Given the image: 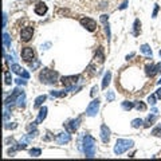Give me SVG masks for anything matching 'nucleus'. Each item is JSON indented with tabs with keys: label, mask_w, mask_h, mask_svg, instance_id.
<instances>
[{
	"label": "nucleus",
	"mask_w": 161,
	"mask_h": 161,
	"mask_svg": "<svg viewBox=\"0 0 161 161\" xmlns=\"http://www.w3.org/2000/svg\"><path fill=\"white\" fill-rule=\"evenodd\" d=\"M83 152H85V156L89 158H93L95 156L97 152V141L94 137L86 134L83 136Z\"/></svg>",
	"instance_id": "nucleus-1"
},
{
	"label": "nucleus",
	"mask_w": 161,
	"mask_h": 161,
	"mask_svg": "<svg viewBox=\"0 0 161 161\" xmlns=\"http://www.w3.org/2000/svg\"><path fill=\"white\" fill-rule=\"evenodd\" d=\"M39 79L40 82L44 83V85H53V83L56 82L58 79V73L53 70H48V69H43L39 74Z\"/></svg>",
	"instance_id": "nucleus-2"
},
{
	"label": "nucleus",
	"mask_w": 161,
	"mask_h": 161,
	"mask_svg": "<svg viewBox=\"0 0 161 161\" xmlns=\"http://www.w3.org/2000/svg\"><path fill=\"white\" fill-rule=\"evenodd\" d=\"M133 145H134V142H133L132 140H123V138H120V140H117V142H116L114 153L116 155H122V153H125L128 149L133 148Z\"/></svg>",
	"instance_id": "nucleus-3"
},
{
	"label": "nucleus",
	"mask_w": 161,
	"mask_h": 161,
	"mask_svg": "<svg viewBox=\"0 0 161 161\" xmlns=\"http://www.w3.org/2000/svg\"><path fill=\"white\" fill-rule=\"evenodd\" d=\"M81 75H69V77H62L61 82L63 83V86L67 87V91L70 90H75V85L78 83Z\"/></svg>",
	"instance_id": "nucleus-4"
},
{
	"label": "nucleus",
	"mask_w": 161,
	"mask_h": 161,
	"mask_svg": "<svg viewBox=\"0 0 161 161\" xmlns=\"http://www.w3.org/2000/svg\"><path fill=\"white\" fill-rule=\"evenodd\" d=\"M98 110H100V100L97 98V100L91 101V102L89 103L87 109H86V116H89V117H94V116H97Z\"/></svg>",
	"instance_id": "nucleus-5"
},
{
	"label": "nucleus",
	"mask_w": 161,
	"mask_h": 161,
	"mask_svg": "<svg viewBox=\"0 0 161 161\" xmlns=\"http://www.w3.org/2000/svg\"><path fill=\"white\" fill-rule=\"evenodd\" d=\"M81 24H82V26L90 32H94L97 30L95 20H93V19H90V18H82L81 19Z\"/></svg>",
	"instance_id": "nucleus-6"
},
{
	"label": "nucleus",
	"mask_w": 161,
	"mask_h": 161,
	"mask_svg": "<svg viewBox=\"0 0 161 161\" xmlns=\"http://www.w3.org/2000/svg\"><path fill=\"white\" fill-rule=\"evenodd\" d=\"M79 122H81V117L74 118V120H70V121H67V122L64 123V128L67 129L69 133H74L77 129H78Z\"/></svg>",
	"instance_id": "nucleus-7"
},
{
	"label": "nucleus",
	"mask_w": 161,
	"mask_h": 161,
	"mask_svg": "<svg viewBox=\"0 0 161 161\" xmlns=\"http://www.w3.org/2000/svg\"><path fill=\"white\" fill-rule=\"evenodd\" d=\"M11 71L12 73H15V74H18L19 77H23L24 79H28L30 78V74L27 73L26 70H24L23 67H20L19 64H16V63H12L11 64Z\"/></svg>",
	"instance_id": "nucleus-8"
},
{
	"label": "nucleus",
	"mask_w": 161,
	"mask_h": 161,
	"mask_svg": "<svg viewBox=\"0 0 161 161\" xmlns=\"http://www.w3.org/2000/svg\"><path fill=\"white\" fill-rule=\"evenodd\" d=\"M34 35V28L32 27H24L20 32V39L22 42H30Z\"/></svg>",
	"instance_id": "nucleus-9"
},
{
	"label": "nucleus",
	"mask_w": 161,
	"mask_h": 161,
	"mask_svg": "<svg viewBox=\"0 0 161 161\" xmlns=\"http://www.w3.org/2000/svg\"><path fill=\"white\" fill-rule=\"evenodd\" d=\"M34 11H35L36 15H39V16H43V15L47 14V11H48V7H47L46 4L43 3V1H39V3L35 4V7H34Z\"/></svg>",
	"instance_id": "nucleus-10"
},
{
	"label": "nucleus",
	"mask_w": 161,
	"mask_h": 161,
	"mask_svg": "<svg viewBox=\"0 0 161 161\" xmlns=\"http://www.w3.org/2000/svg\"><path fill=\"white\" fill-rule=\"evenodd\" d=\"M145 70H147V74L149 77H155L157 73H161V63L160 64H147V67H145Z\"/></svg>",
	"instance_id": "nucleus-11"
},
{
	"label": "nucleus",
	"mask_w": 161,
	"mask_h": 161,
	"mask_svg": "<svg viewBox=\"0 0 161 161\" xmlns=\"http://www.w3.org/2000/svg\"><path fill=\"white\" fill-rule=\"evenodd\" d=\"M34 56H35V53H34V50L31 47H24L22 50V58L26 62H30L31 59H34Z\"/></svg>",
	"instance_id": "nucleus-12"
},
{
	"label": "nucleus",
	"mask_w": 161,
	"mask_h": 161,
	"mask_svg": "<svg viewBox=\"0 0 161 161\" xmlns=\"http://www.w3.org/2000/svg\"><path fill=\"white\" fill-rule=\"evenodd\" d=\"M101 138H102L103 144H108L109 140H110V129H109L105 123L101 125Z\"/></svg>",
	"instance_id": "nucleus-13"
},
{
	"label": "nucleus",
	"mask_w": 161,
	"mask_h": 161,
	"mask_svg": "<svg viewBox=\"0 0 161 161\" xmlns=\"http://www.w3.org/2000/svg\"><path fill=\"white\" fill-rule=\"evenodd\" d=\"M56 142L59 144V145H63V144H67L71 141V136L70 133H59L58 136H56Z\"/></svg>",
	"instance_id": "nucleus-14"
},
{
	"label": "nucleus",
	"mask_w": 161,
	"mask_h": 161,
	"mask_svg": "<svg viewBox=\"0 0 161 161\" xmlns=\"http://www.w3.org/2000/svg\"><path fill=\"white\" fill-rule=\"evenodd\" d=\"M46 117H47V108H46V106H43V108L40 109V111H39L38 118H36L35 123H42L44 120H46Z\"/></svg>",
	"instance_id": "nucleus-15"
},
{
	"label": "nucleus",
	"mask_w": 161,
	"mask_h": 161,
	"mask_svg": "<svg viewBox=\"0 0 161 161\" xmlns=\"http://www.w3.org/2000/svg\"><path fill=\"white\" fill-rule=\"evenodd\" d=\"M16 105H18L19 108H24V105H26V94L24 93H20L18 95V98H16Z\"/></svg>",
	"instance_id": "nucleus-16"
},
{
	"label": "nucleus",
	"mask_w": 161,
	"mask_h": 161,
	"mask_svg": "<svg viewBox=\"0 0 161 161\" xmlns=\"http://www.w3.org/2000/svg\"><path fill=\"white\" fill-rule=\"evenodd\" d=\"M140 50L142 54H145L147 56H150V58H152V48H150L148 44H142V46L140 47Z\"/></svg>",
	"instance_id": "nucleus-17"
},
{
	"label": "nucleus",
	"mask_w": 161,
	"mask_h": 161,
	"mask_svg": "<svg viewBox=\"0 0 161 161\" xmlns=\"http://www.w3.org/2000/svg\"><path fill=\"white\" fill-rule=\"evenodd\" d=\"M46 98H47V97L44 95V94H43V95H39L38 98H36V100H35V103H34V108H35V109L40 108V106L43 105V102H44V101H46Z\"/></svg>",
	"instance_id": "nucleus-18"
},
{
	"label": "nucleus",
	"mask_w": 161,
	"mask_h": 161,
	"mask_svg": "<svg viewBox=\"0 0 161 161\" xmlns=\"http://www.w3.org/2000/svg\"><path fill=\"white\" fill-rule=\"evenodd\" d=\"M156 120H157V114L155 113V114H152V116H148V118H147L145 121H144V123H145V126L148 128V126L153 125V122H155Z\"/></svg>",
	"instance_id": "nucleus-19"
},
{
	"label": "nucleus",
	"mask_w": 161,
	"mask_h": 161,
	"mask_svg": "<svg viewBox=\"0 0 161 161\" xmlns=\"http://www.w3.org/2000/svg\"><path fill=\"white\" fill-rule=\"evenodd\" d=\"M110 79H111V73H110V71H108V73L105 74V77H103V81H102V89H106V87H108V85L110 83Z\"/></svg>",
	"instance_id": "nucleus-20"
},
{
	"label": "nucleus",
	"mask_w": 161,
	"mask_h": 161,
	"mask_svg": "<svg viewBox=\"0 0 161 161\" xmlns=\"http://www.w3.org/2000/svg\"><path fill=\"white\" fill-rule=\"evenodd\" d=\"M66 90H53L50 91L51 97H58V98H62V97H66Z\"/></svg>",
	"instance_id": "nucleus-21"
},
{
	"label": "nucleus",
	"mask_w": 161,
	"mask_h": 161,
	"mask_svg": "<svg viewBox=\"0 0 161 161\" xmlns=\"http://www.w3.org/2000/svg\"><path fill=\"white\" fill-rule=\"evenodd\" d=\"M103 59H105V55H103V50L102 47H100L98 50H97V54H95V61L101 62V63H103Z\"/></svg>",
	"instance_id": "nucleus-22"
},
{
	"label": "nucleus",
	"mask_w": 161,
	"mask_h": 161,
	"mask_svg": "<svg viewBox=\"0 0 161 161\" xmlns=\"http://www.w3.org/2000/svg\"><path fill=\"white\" fill-rule=\"evenodd\" d=\"M140 27H141L140 20H138V19H136V20H134V31H133V35H134V36L140 35V31H141Z\"/></svg>",
	"instance_id": "nucleus-23"
},
{
	"label": "nucleus",
	"mask_w": 161,
	"mask_h": 161,
	"mask_svg": "<svg viewBox=\"0 0 161 161\" xmlns=\"http://www.w3.org/2000/svg\"><path fill=\"white\" fill-rule=\"evenodd\" d=\"M3 42H4V47H6V48L11 47V38H9V35L7 34V32L3 34Z\"/></svg>",
	"instance_id": "nucleus-24"
},
{
	"label": "nucleus",
	"mask_w": 161,
	"mask_h": 161,
	"mask_svg": "<svg viewBox=\"0 0 161 161\" xmlns=\"http://www.w3.org/2000/svg\"><path fill=\"white\" fill-rule=\"evenodd\" d=\"M134 108L137 109V110H141V111L147 110V105H145L144 102H141V101H136V102H134Z\"/></svg>",
	"instance_id": "nucleus-25"
},
{
	"label": "nucleus",
	"mask_w": 161,
	"mask_h": 161,
	"mask_svg": "<svg viewBox=\"0 0 161 161\" xmlns=\"http://www.w3.org/2000/svg\"><path fill=\"white\" fill-rule=\"evenodd\" d=\"M12 82V78H11V73H9L8 70L4 71V83L6 85H11Z\"/></svg>",
	"instance_id": "nucleus-26"
},
{
	"label": "nucleus",
	"mask_w": 161,
	"mask_h": 161,
	"mask_svg": "<svg viewBox=\"0 0 161 161\" xmlns=\"http://www.w3.org/2000/svg\"><path fill=\"white\" fill-rule=\"evenodd\" d=\"M134 108V102H129V101H123L122 102V109L123 110H130Z\"/></svg>",
	"instance_id": "nucleus-27"
},
{
	"label": "nucleus",
	"mask_w": 161,
	"mask_h": 161,
	"mask_svg": "<svg viewBox=\"0 0 161 161\" xmlns=\"http://www.w3.org/2000/svg\"><path fill=\"white\" fill-rule=\"evenodd\" d=\"M30 155H31L32 157H39V156L42 155V150L39 149V148H32V149H30Z\"/></svg>",
	"instance_id": "nucleus-28"
},
{
	"label": "nucleus",
	"mask_w": 161,
	"mask_h": 161,
	"mask_svg": "<svg viewBox=\"0 0 161 161\" xmlns=\"http://www.w3.org/2000/svg\"><path fill=\"white\" fill-rule=\"evenodd\" d=\"M142 123H144V121L141 120V118H136V120H133L132 121V128H141L142 126Z\"/></svg>",
	"instance_id": "nucleus-29"
},
{
	"label": "nucleus",
	"mask_w": 161,
	"mask_h": 161,
	"mask_svg": "<svg viewBox=\"0 0 161 161\" xmlns=\"http://www.w3.org/2000/svg\"><path fill=\"white\" fill-rule=\"evenodd\" d=\"M30 67H31L32 70H36L38 67H40V61H39V59H32V62L30 63Z\"/></svg>",
	"instance_id": "nucleus-30"
},
{
	"label": "nucleus",
	"mask_w": 161,
	"mask_h": 161,
	"mask_svg": "<svg viewBox=\"0 0 161 161\" xmlns=\"http://www.w3.org/2000/svg\"><path fill=\"white\" fill-rule=\"evenodd\" d=\"M114 98H116L114 91H108V93H106V100H108L109 102H113V101H114Z\"/></svg>",
	"instance_id": "nucleus-31"
},
{
	"label": "nucleus",
	"mask_w": 161,
	"mask_h": 161,
	"mask_svg": "<svg viewBox=\"0 0 161 161\" xmlns=\"http://www.w3.org/2000/svg\"><path fill=\"white\" fill-rule=\"evenodd\" d=\"M152 134L153 136H161V125H158L156 129L152 130Z\"/></svg>",
	"instance_id": "nucleus-32"
},
{
	"label": "nucleus",
	"mask_w": 161,
	"mask_h": 161,
	"mask_svg": "<svg viewBox=\"0 0 161 161\" xmlns=\"http://www.w3.org/2000/svg\"><path fill=\"white\" fill-rule=\"evenodd\" d=\"M105 31H106V35H108V43H110V26L105 24Z\"/></svg>",
	"instance_id": "nucleus-33"
},
{
	"label": "nucleus",
	"mask_w": 161,
	"mask_h": 161,
	"mask_svg": "<svg viewBox=\"0 0 161 161\" xmlns=\"http://www.w3.org/2000/svg\"><path fill=\"white\" fill-rule=\"evenodd\" d=\"M156 98H157V95H149L148 97V102L150 103V105H156Z\"/></svg>",
	"instance_id": "nucleus-34"
},
{
	"label": "nucleus",
	"mask_w": 161,
	"mask_h": 161,
	"mask_svg": "<svg viewBox=\"0 0 161 161\" xmlns=\"http://www.w3.org/2000/svg\"><path fill=\"white\" fill-rule=\"evenodd\" d=\"M108 19H109L108 15H102V16H101V23H102V24H108Z\"/></svg>",
	"instance_id": "nucleus-35"
},
{
	"label": "nucleus",
	"mask_w": 161,
	"mask_h": 161,
	"mask_svg": "<svg viewBox=\"0 0 161 161\" xmlns=\"http://www.w3.org/2000/svg\"><path fill=\"white\" fill-rule=\"evenodd\" d=\"M15 81H16V83H18V85H23V86L27 85V82H26V81H23L22 78H18V79H15Z\"/></svg>",
	"instance_id": "nucleus-36"
},
{
	"label": "nucleus",
	"mask_w": 161,
	"mask_h": 161,
	"mask_svg": "<svg viewBox=\"0 0 161 161\" xmlns=\"http://www.w3.org/2000/svg\"><path fill=\"white\" fill-rule=\"evenodd\" d=\"M97 93H98V86H94V87L91 89V93H90V95H91V97H94Z\"/></svg>",
	"instance_id": "nucleus-37"
},
{
	"label": "nucleus",
	"mask_w": 161,
	"mask_h": 161,
	"mask_svg": "<svg viewBox=\"0 0 161 161\" xmlns=\"http://www.w3.org/2000/svg\"><path fill=\"white\" fill-rule=\"evenodd\" d=\"M157 12H158V4H156L155 9H153V14H152V18H156V16H157Z\"/></svg>",
	"instance_id": "nucleus-38"
},
{
	"label": "nucleus",
	"mask_w": 161,
	"mask_h": 161,
	"mask_svg": "<svg viewBox=\"0 0 161 161\" xmlns=\"http://www.w3.org/2000/svg\"><path fill=\"white\" fill-rule=\"evenodd\" d=\"M128 3H129L128 0H125V1H123V3H122V4H121V6H120V9H125L126 7H128Z\"/></svg>",
	"instance_id": "nucleus-39"
},
{
	"label": "nucleus",
	"mask_w": 161,
	"mask_h": 161,
	"mask_svg": "<svg viewBox=\"0 0 161 161\" xmlns=\"http://www.w3.org/2000/svg\"><path fill=\"white\" fill-rule=\"evenodd\" d=\"M8 117H9V111H8V109H6L4 110V121L8 120Z\"/></svg>",
	"instance_id": "nucleus-40"
},
{
	"label": "nucleus",
	"mask_w": 161,
	"mask_h": 161,
	"mask_svg": "<svg viewBox=\"0 0 161 161\" xmlns=\"http://www.w3.org/2000/svg\"><path fill=\"white\" fill-rule=\"evenodd\" d=\"M3 16H4V18H3V28H6V26H7V19H8V18H7V14H4Z\"/></svg>",
	"instance_id": "nucleus-41"
},
{
	"label": "nucleus",
	"mask_w": 161,
	"mask_h": 161,
	"mask_svg": "<svg viewBox=\"0 0 161 161\" xmlns=\"http://www.w3.org/2000/svg\"><path fill=\"white\" fill-rule=\"evenodd\" d=\"M7 129H16L18 128V123H12V125H6Z\"/></svg>",
	"instance_id": "nucleus-42"
},
{
	"label": "nucleus",
	"mask_w": 161,
	"mask_h": 161,
	"mask_svg": "<svg viewBox=\"0 0 161 161\" xmlns=\"http://www.w3.org/2000/svg\"><path fill=\"white\" fill-rule=\"evenodd\" d=\"M156 95H157V98H160V100H161V87L156 91Z\"/></svg>",
	"instance_id": "nucleus-43"
},
{
	"label": "nucleus",
	"mask_w": 161,
	"mask_h": 161,
	"mask_svg": "<svg viewBox=\"0 0 161 161\" xmlns=\"http://www.w3.org/2000/svg\"><path fill=\"white\" fill-rule=\"evenodd\" d=\"M133 56H134V54H130V55L126 56V59H130V58H133Z\"/></svg>",
	"instance_id": "nucleus-44"
},
{
	"label": "nucleus",
	"mask_w": 161,
	"mask_h": 161,
	"mask_svg": "<svg viewBox=\"0 0 161 161\" xmlns=\"http://www.w3.org/2000/svg\"><path fill=\"white\" fill-rule=\"evenodd\" d=\"M157 83L158 85H161V78H160V81H157Z\"/></svg>",
	"instance_id": "nucleus-45"
},
{
	"label": "nucleus",
	"mask_w": 161,
	"mask_h": 161,
	"mask_svg": "<svg viewBox=\"0 0 161 161\" xmlns=\"http://www.w3.org/2000/svg\"><path fill=\"white\" fill-rule=\"evenodd\" d=\"M160 56H161V50H160Z\"/></svg>",
	"instance_id": "nucleus-46"
}]
</instances>
